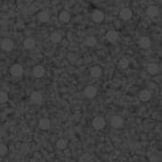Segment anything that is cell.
I'll list each match as a JSON object with an SVG mask.
<instances>
[{
  "mask_svg": "<svg viewBox=\"0 0 162 162\" xmlns=\"http://www.w3.org/2000/svg\"><path fill=\"white\" fill-rule=\"evenodd\" d=\"M124 123V120L122 117L120 116H117V115H115L111 118V125L114 126V127H120Z\"/></svg>",
  "mask_w": 162,
  "mask_h": 162,
  "instance_id": "obj_10",
  "label": "cell"
},
{
  "mask_svg": "<svg viewBox=\"0 0 162 162\" xmlns=\"http://www.w3.org/2000/svg\"><path fill=\"white\" fill-rule=\"evenodd\" d=\"M138 44L142 49H148L150 47V45H151V40L147 37H142L139 40Z\"/></svg>",
  "mask_w": 162,
  "mask_h": 162,
  "instance_id": "obj_7",
  "label": "cell"
},
{
  "mask_svg": "<svg viewBox=\"0 0 162 162\" xmlns=\"http://www.w3.org/2000/svg\"><path fill=\"white\" fill-rule=\"evenodd\" d=\"M0 47H1L2 50H6V51H9V50H12L13 48H14V43L11 40H8V39H5L1 41L0 43Z\"/></svg>",
  "mask_w": 162,
  "mask_h": 162,
  "instance_id": "obj_2",
  "label": "cell"
},
{
  "mask_svg": "<svg viewBox=\"0 0 162 162\" xmlns=\"http://www.w3.org/2000/svg\"><path fill=\"white\" fill-rule=\"evenodd\" d=\"M106 40L110 42H115L118 39V33L115 30H110L106 33Z\"/></svg>",
  "mask_w": 162,
  "mask_h": 162,
  "instance_id": "obj_8",
  "label": "cell"
},
{
  "mask_svg": "<svg viewBox=\"0 0 162 162\" xmlns=\"http://www.w3.org/2000/svg\"><path fill=\"white\" fill-rule=\"evenodd\" d=\"M90 72H91L92 76L94 77V78H98V77H100L101 74H102V69H101L99 66H93V67L91 69Z\"/></svg>",
  "mask_w": 162,
  "mask_h": 162,
  "instance_id": "obj_13",
  "label": "cell"
},
{
  "mask_svg": "<svg viewBox=\"0 0 162 162\" xmlns=\"http://www.w3.org/2000/svg\"><path fill=\"white\" fill-rule=\"evenodd\" d=\"M50 40L53 43H60L61 40V35L59 33V32H54V33H52L50 36Z\"/></svg>",
  "mask_w": 162,
  "mask_h": 162,
  "instance_id": "obj_20",
  "label": "cell"
},
{
  "mask_svg": "<svg viewBox=\"0 0 162 162\" xmlns=\"http://www.w3.org/2000/svg\"><path fill=\"white\" fill-rule=\"evenodd\" d=\"M59 18H60V20L61 22L67 23L70 20V18H71V15L67 11H62V12H60V14L59 16Z\"/></svg>",
  "mask_w": 162,
  "mask_h": 162,
  "instance_id": "obj_17",
  "label": "cell"
},
{
  "mask_svg": "<svg viewBox=\"0 0 162 162\" xmlns=\"http://www.w3.org/2000/svg\"><path fill=\"white\" fill-rule=\"evenodd\" d=\"M159 71V67L157 64L156 63H150L148 64V66H147V72L151 74H156Z\"/></svg>",
  "mask_w": 162,
  "mask_h": 162,
  "instance_id": "obj_16",
  "label": "cell"
},
{
  "mask_svg": "<svg viewBox=\"0 0 162 162\" xmlns=\"http://www.w3.org/2000/svg\"><path fill=\"white\" fill-rule=\"evenodd\" d=\"M33 74L36 78H41L43 77V75L45 74V70L42 66L40 65H38V66H35L34 69H33Z\"/></svg>",
  "mask_w": 162,
  "mask_h": 162,
  "instance_id": "obj_9",
  "label": "cell"
},
{
  "mask_svg": "<svg viewBox=\"0 0 162 162\" xmlns=\"http://www.w3.org/2000/svg\"><path fill=\"white\" fill-rule=\"evenodd\" d=\"M8 99V94L5 92H0V103L3 104V103H6Z\"/></svg>",
  "mask_w": 162,
  "mask_h": 162,
  "instance_id": "obj_24",
  "label": "cell"
},
{
  "mask_svg": "<svg viewBox=\"0 0 162 162\" xmlns=\"http://www.w3.org/2000/svg\"><path fill=\"white\" fill-rule=\"evenodd\" d=\"M38 18L41 22H48L50 20V14L47 11H42L38 15Z\"/></svg>",
  "mask_w": 162,
  "mask_h": 162,
  "instance_id": "obj_19",
  "label": "cell"
},
{
  "mask_svg": "<svg viewBox=\"0 0 162 162\" xmlns=\"http://www.w3.org/2000/svg\"><path fill=\"white\" fill-rule=\"evenodd\" d=\"M97 93V89L94 86H87L84 90V94L88 98H93Z\"/></svg>",
  "mask_w": 162,
  "mask_h": 162,
  "instance_id": "obj_4",
  "label": "cell"
},
{
  "mask_svg": "<svg viewBox=\"0 0 162 162\" xmlns=\"http://www.w3.org/2000/svg\"><path fill=\"white\" fill-rule=\"evenodd\" d=\"M105 125V120L101 117H95L92 121V126L96 129V130H100V129H103Z\"/></svg>",
  "mask_w": 162,
  "mask_h": 162,
  "instance_id": "obj_1",
  "label": "cell"
},
{
  "mask_svg": "<svg viewBox=\"0 0 162 162\" xmlns=\"http://www.w3.org/2000/svg\"><path fill=\"white\" fill-rule=\"evenodd\" d=\"M40 127L41 129H43V130H48V129L50 127V122L49 119L47 118H43L40 121V124H39Z\"/></svg>",
  "mask_w": 162,
  "mask_h": 162,
  "instance_id": "obj_15",
  "label": "cell"
},
{
  "mask_svg": "<svg viewBox=\"0 0 162 162\" xmlns=\"http://www.w3.org/2000/svg\"><path fill=\"white\" fill-rule=\"evenodd\" d=\"M139 98L143 102H147L151 98V92L148 90H143L139 92Z\"/></svg>",
  "mask_w": 162,
  "mask_h": 162,
  "instance_id": "obj_12",
  "label": "cell"
},
{
  "mask_svg": "<svg viewBox=\"0 0 162 162\" xmlns=\"http://www.w3.org/2000/svg\"><path fill=\"white\" fill-rule=\"evenodd\" d=\"M10 73L14 77H19L23 73V68L20 64H14L10 69Z\"/></svg>",
  "mask_w": 162,
  "mask_h": 162,
  "instance_id": "obj_3",
  "label": "cell"
},
{
  "mask_svg": "<svg viewBox=\"0 0 162 162\" xmlns=\"http://www.w3.org/2000/svg\"><path fill=\"white\" fill-rule=\"evenodd\" d=\"M128 64H129V62L126 59H121L118 62V66L121 69H126L128 67Z\"/></svg>",
  "mask_w": 162,
  "mask_h": 162,
  "instance_id": "obj_23",
  "label": "cell"
},
{
  "mask_svg": "<svg viewBox=\"0 0 162 162\" xmlns=\"http://www.w3.org/2000/svg\"><path fill=\"white\" fill-rule=\"evenodd\" d=\"M132 15H133V13H132L131 9H129V8H123L120 11V17L124 20L130 19L132 18Z\"/></svg>",
  "mask_w": 162,
  "mask_h": 162,
  "instance_id": "obj_6",
  "label": "cell"
},
{
  "mask_svg": "<svg viewBox=\"0 0 162 162\" xmlns=\"http://www.w3.org/2000/svg\"><path fill=\"white\" fill-rule=\"evenodd\" d=\"M8 152V147L4 144H0V156H4Z\"/></svg>",
  "mask_w": 162,
  "mask_h": 162,
  "instance_id": "obj_25",
  "label": "cell"
},
{
  "mask_svg": "<svg viewBox=\"0 0 162 162\" xmlns=\"http://www.w3.org/2000/svg\"><path fill=\"white\" fill-rule=\"evenodd\" d=\"M24 47L27 50H32L35 47V40L33 39H30V38L27 39L24 41Z\"/></svg>",
  "mask_w": 162,
  "mask_h": 162,
  "instance_id": "obj_18",
  "label": "cell"
},
{
  "mask_svg": "<svg viewBox=\"0 0 162 162\" xmlns=\"http://www.w3.org/2000/svg\"><path fill=\"white\" fill-rule=\"evenodd\" d=\"M67 145H68V142L67 140L65 139H60L57 141L56 143V147L59 148V149H64V148H66L67 147Z\"/></svg>",
  "mask_w": 162,
  "mask_h": 162,
  "instance_id": "obj_21",
  "label": "cell"
},
{
  "mask_svg": "<svg viewBox=\"0 0 162 162\" xmlns=\"http://www.w3.org/2000/svg\"><path fill=\"white\" fill-rule=\"evenodd\" d=\"M92 20H93L94 22L100 23V22H102V21L104 20L105 15H104V13H103L102 11H100V10H95V11L92 13Z\"/></svg>",
  "mask_w": 162,
  "mask_h": 162,
  "instance_id": "obj_5",
  "label": "cell"
},
{
  "mask_svg": "<svg viewBox=\"0 0 162 162\" xmlns=\"http://www.w3.org/2000/svg\"><path fill=\"white\" fill-rule=\"evenodd\" d=\"M30 98H31V101L33 103L40 104L42 101V94L40 92H32Z\"/></svg>",
  "mask_w": 162,
  "mask_h": 162,
  "instance_id": "obj_11",
  "label": "cell"
},
{
  "mask_svg": "<svg viewBox=\"0 0 162 162\" xmlns=\"http://www.w3.org/2000/svg\"><path fill=\"white\" fill-rule=\"evenodd\" d=\"M147 14L149 17H151V18L156 17L158 14V8H157V7H156V6H150V7H148L147 10Z\"/></svg>",
  "mask_w": 162,
  "mask_h": 162,
  "instance_id": "obj_14",
  "label": "cell"
},
{
  "mask_svg": "<svg viewBox=\"0 0 162 162\" xmlns=\"http://www.w3.org/2000/svg\"><path fill=\"white\" fill-rule=\"evenodd\" d=\"M96 42H97V40H96V39L94 37H89L85 40V44L88 47H93L96 44Z\"/></svg>",
  "mask_w": 162,
  "mask_h": 162,
  "instance_id": "obj_22",
  "label": "cell"
}]
</instances>
